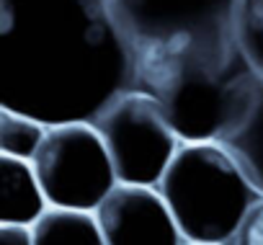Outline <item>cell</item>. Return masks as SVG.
Here are the masks:
<instances>
[{
    "mask_svg": "<svg viewBox=\"0 0 263 245\" xmlns=\"http://www.w3.org/2000/svg\"><path fill=\"white\" fill-rule=\"evenodd\" d=\"M219 145L235 158L258 196H263V78L255 80L250 103Z\"/></svg>",
    "mask_w": 263,
    "mask_h": 245,
    "instance_id": "obj_9",
    "label": "cell"
},
{
    "mask_svg": "<svg viewBox=\"0 0 263 245\" xmlns=\"http://www.w3.org/2000/svg\"><path fill=\"white\" fill-rule=\"evenodd\" d=\"M258 75L242 57L160 54L137 60L135 88L163 108L181 142H222L250 103Z\"/></svg>",
    "mask_w": 263,
    "mask_h": 245,
    "instance_id": "obj_2",
    "label": "cell"
},
{
    "mask_svg": "<svg viewBox=\"0 0 263 245\" xmlns=\"http://www.w3.org/2000/svg\"><path fill=\"white\" fill-rule=\"evenodd\" d=\"M158 189L186 242L227 245L258 199L219 142H181Z\"/></svg>",
    "mask_w": 263,
    "mask_h": 245,
    "instance_id": "obj_3",
    "label": "cell"
},
{
    "mask_svg": "<svg viewBox=\"0 0 263 245\" xmlns=\"http://www.w3.org/2000/svg\"><path fill=\"white\" fill-rule=\"evenodd\" d=\"M47 209L49 201L31 160L0 155V224L31 227Z\"/></svg>",
    "mask_w": 263,
    "mask_h": 245,
    "instance_id": "obj_8",
    "label": "cell"
},
{
    "mask_svg": "<svg viewBox=\"0 0 263 245\" xmlns=\"http://www.w3.org/2000/svg\"><path fill=\"white\" fill-rule=\"evenodd\" d=\"M44 135L47 124H42L39 119L0 106V155L34 160Z\"/></svg>",
    "mask_w": 263,
    "mask_h": 245,
    "instance_id": "obj_11",
    "label": "cell"
},
{
    "mask_svg": "<svg viewBox=\"0 0 263 245\" xmlns=\"http://www.w3.org/2000/svg\"><path fill=\"white\" fill-rule=\"evenodd\" d=\"M34 245H106L93 212L49 206L31 224Z\"/></svg>",
    "mask_w": 263,
    "mask_h": 245,
    "instance_id": "obj_10",
    "label": "cell"
},
{
    "mask_svg": "<svg viewBox=\"0 0 263 245\" xmlns=\"http://www.w3.org/2000/svg\"><path fill=\"white\" fill-rule=\"evenodd\" d=\"M232 245H263V196H258L242 217Z\"/></svg>",
    "mask_w": 263,
    "mask_h": 245,
    "instance_id": "obj_13",
    "label": "cell"
},
{
    "mask_svg": "<svg viewBox=\"0 0 263 245\" xmlns=\"http://www.w3.org/2000/svg\"><path fill=\"white\" fill-rule=\"evenodd\" d=\"M0 245H34V240H31V227L0 224Z\"/></svg>",
    "mask_w": 263,
    "mask_h": 245,
    "instance_id": "obj_14",
    "label": "cell"
},
{
    "mask_svg": "<svg viewBox=\"0 0 263 245\" xmlns=\"http://www.w3.org/2000/svg\"><path fill=\"white\" fill-rule=\"evenodd\" d=\"M93 124L103 137L119 183L158 186L181 147V137L160 103L142 88L116 96Z\"/></svg>",
    "mask_w": 263,
    "mask_h": 245,
    "instance_id": "obj_6",
    "label": "cell"
},
{
    "mask_svg": "<svg viewBox=\"0 0 263 245\" xmlns=\"http://www.w3.org/2000/svg\"><path fill=\"white\" fill-rule=\"evenodd\" d=\"M137 60L106 0H0V106L42 124L96 121Z\"/></svg>",
    "mask_w": 263,
    "mask_h": 245,
    "instance_id": "obj_1",
    "label": "cell"
},
{
    "mask_svg": "<svg viewBox=\"0 0 263 245\" xmlns=\"http://www.w3.org/2000/svg\"><path fill=\"white\" fill-rule=\"evenodd\" d=\"M49 206L96 212L119 183L103 137L93 121L47 127L31 160Z\"/></svg>",
    "mask_w": 263,
    "mask_h": 245,
    "instance_id": "obj_5",
    "label": "cell"
},
{
    "mask_svg": "<svg viewBox=\"0 0 263 245\" xmlns=\"http://www.w3.org/2000/svg\"><path fill=\"white\" fill-rule=\"evenodd\" d=\"M135 60L237 52L240 0H106Z\"/></svg>",
    "mask_w": 263,
    "mask_h": 245,
    "instance_id": "obj_4",
    "label": "cell"
},
{
    "mask_svg": "<svg viewBox=\"0 0 263 245\" xmlns=\"http://www.w3.org/2000/svg\"><path fill=\"white\" fill-rule=\"evenodd\" d=\"M237 47L253 67V72L263 78V0H240Z\"/></svg>",
    "mask_w": 263,
    "mask_h": 245,
    "instance_id": "obj_12",
    "label": "cell"
},
{
    "mask_svg": "<svg viewBox=\"0 0 263 245\" xmlns=\"http://www.w3.org/2000/svg\"><path fill=\"white\" fill-rule=\"evenodd\" d=\"M106 245H183V235L158 186L116 183L96 206Z\"/></svg>",
    "mask_w": 263,
    "mask_h": 245,
    "instance_id": "obj_7",
    "label": "cell"
},
{
    "mask_svg": "<svg viewBox=\"0 0 263 245\" xmlns=\"http://www.w3.org/2000/svg\"><path fill=\"white\" fill-rule=\"evenodd\" d=\"M183 245H219V242H183Z\"/></svg>",
    "mask_w": 263,
    "mask_h": 245,
    "instance_id": "obj_15",
    "label": "cell"
}]
</instances>
